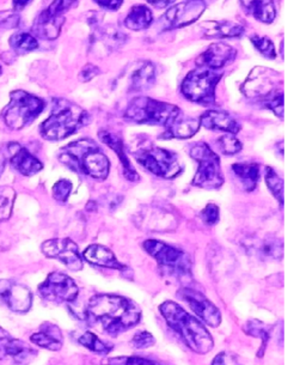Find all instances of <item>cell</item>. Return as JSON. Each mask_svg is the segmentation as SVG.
<instances>
[{"label":"cell","instance_id":"11","mask_svg":"<svg viewBox=\"0 0 306 365\" xmlns=\"http://www.w3.org/2000/svg\"><path fill=\"white\" fill-rule=\"evenodd\" d=\"M242 91L246 96L261 105L269 97L283 91V81L278 72L265 68H255L243 84Z\"/></svg>","mask_w":306,"mask_h":365},{"label":"cell","instance_id":"15","mask_svg":"<svg viewBox=\"0 0 306 365\" xmlns=\"http://www.w3.org/2000/svg\"><path fill=\"white\" fill-rule=\"evenodd\" d=\"M42 252L46 257L56 259L71 271L83 269L82 255L79 253L78 246L70 239L48 240L42 245Z\"/></svg>","mask_w":306,"mask_h":365},{"label":"cell","instance_id":"53","mask_svg":"<svg viewBox=\"0 0 306 365\" xmlns=\"http://www.w3.org/2000/svg\"><path fill=\"white\" fill-rule=\"evenodd\" d=\"M202 1H205V0H202Z\"/></svg>","mask_w":306,"mask_h":365},{"label":"cell","instance_id":"5","mask_svg":"<svg viewBox=\"0 0 306 365\" xmlns=\"http://www.w3.org/2000/svg\"><path fill=\"white\" fill-rule=\"evenodd\" d=\"M182 114L181 109L149 97H135L125 112V119L140 125L168 127Z\"/></svg>","mask_w":306,"mask_h":365},{"label":"cell","instance_id":"35","mask_svg":"<svg viewBox=\"0 0 306 365\" xmlns=\"http://www.w3.org/2000/svg\"><path fill=\"white\" fill-rule=\"evenodd\" d=\"M78 343L98 354H108L112 350V344L102 341L93 331H85L83 336H79Z\"/></svg>","mask_w":306,"mask_h":365},{"label":"cell","instance_id":"1","mask_svg":"<svg viewBox=\"0 0 306 365\" xmlns=\"http://www.w3.org/2000/svg\"><path fill=\"white\" fill-rule=\"evenodd\" d=\"M85 319L90 326L101 328L109 336H116L138 324L142 310L130 298L117 294H96L86 304Z\"/></svg>","mask_w":306,"mask_h":365},{"label":"cell","instance_id":"20","mask_svg":"<svg viewBox=\"0 0 306 365\" xmlns=\"http://www.w3.org/2000/svg\"><path fill=\"white\" fill-rule=\"evenodd\" d=\"M237 52L226 43H213L196 59L199 68L219 70L235 60Z\"/></svg>","mask_w":306,"mask_h":365},{"label":"cell","instance_id":"36","mask_svg":"<svg viewBox=\"0 0 306 365\" xmlns=\"http://www.w3.org/2000/svg\"><path fill=\"white\" fill-rule=\"evenodd\" d=\"M16 192L8 186H0V222L8 220L11 217L15 204Z\"/></svg>","mask_w":306,"mask_h":365},{"label":"cell","instance_id":"9","mask_svg":"<svg viewBox=\"0 0 306 365\" xmlns=\"http://www.w3.org/2000/svg\"><path fill=\"white\" fill-rule=\"evenodd\" d=\"M133 155L135 160L153 175L175 179L182 173L179 157L169 150L156 145H142L133 151Z\"/></svg>","mask_w":306,"mask_h":365},{"label":"cell","instance_id":"47","mask_svg":"<svg viewBox=\"0 0 306 365\" xmlns=\"http://www.w3.org/2000/svg\"><path fill=\"white\" fill-rule=\"evenodd\" d=\"M97 75H100V68L89 63V65H86L85 68H83L79 77H80L82 82H89Z\"/></svg>","mask_w":306,"mask_h":365},{"label":"cell","instance_id":"26","mask_svg":"<svg viewBox=\"0 0 306 365\" xmlns=\"http://www.w3.org/2000/svg\"><path fill=\"white\" fill-rule=\"evenodd\" d=\"M98 137H100L102 142L105 143V145H108L110 149L114 150L117 153L120 162H121L122 168H124L125 178L132 181V182L139 181L138 173L133 168V165H132L131 162L128 160V157L126 156L124 142L121 140V138H119L117 135H114L112 132H108V130H101L98 133Z\"/></svg>","mask_w":306,"mask_h":365},{"label":"cell","instance_id":"28","mask_svg":"<svg viewBox=\"0 0 306 365\" xmlns=\"http://www.w3.org/2000/svg\"><path fill=\"white\" fill-rule=\"evenodd\" d=\"M200 121L194 118L182 116L167 127V130L162 135V139H188L198 133L200 130Z\"/></svg>","mask_w":306,"mask_h":365},{"label":"cell","instance_id":"38","mask_svg":"<svg viewBox=\"0 0 306 365\" xmlns=\"http://www.w3.org/2000/svg\"><path fill=\"white\" fill-rule=\"evenodd\" d=\"M218 148L223 155L233 156L242 151L243 145L242 143L236 138L235 135L228 133V135H221V138L218 139Z\"/></svg>","mask_w":306,"mask_h":365},{"label":"cell","instance_id":"12","mask_svg":"<svg viewBox=\"0 0 306 365\" xmlns=\"http://www.w3.org/2000/svg\"><path fill=\"white\" fill-rule=\"evenodd\" d=\"M38 294L49 302L71 303L78 297L79 289L71 277L65 273L53 272L38 287Z\"/></svg>","mask_w":306,"mask_h":365},{"label":"cell","instance_id":"8","mask_svg":"<svg viewBox=\"0 0 306 365\" xmlns=\"http://www.w3.org/2000/svg\"><path fill=\"white\" fill-rule=\"evenodd\" d=\"M191 157L198 162V170L191 185L204 190H218L224 183L221 158L209 144L196 143L191 148Z\"/></svg>","mask_w":306,"mask_h":365},{"label":"cell","instance_id":"45","mask_svg":"<svg viewBox=\"0 0 306 365\" xmlns=\"http://www.w3.org/2000/svg\"><path fill=\"white\" fill-rule=\"evenodd\" d=\"M201 218L207 225H214L219 220V207L216 204H209L202 210Z\"/></svg>","mask_w":306,"mask_h":365},{"label":"cell","instance_id":"18","mask_svg":"<svg viewBox=\"0 0 306 365\" xmlns=\"http://www.w3.org/2000/svg\"><path fill=\"white\" fill-rule=\"evenodd\" d=\"M0 298L15 313H26L33 304L31 291L11 279H0Z\"/></svg>","mask_w":306,"mask_h":365},{"label":"cell","instance_id":"16","mask_svg":"<svg viewBox=\"0 0 306 365\" xmlns=\"http://www.w3.org/2000/svg\"><path fill=\"white\" fill-rule=\"evenodd\" d=\"M137 224L139 227L149 232H168L177 227V220L170 210L157 206H145L142 212L138 213Z\"/></svg>","mask_w":306,"mask_h":365},{"label":"cell","instance_id":"21","mask_svg":"<svg viewBox=\"0 0 306 365\" xmlns=\"http://www.w3.org/2000/svg\"><path fill=\"white\" fill-rule=\"evenodd\" d=\"M8 151L14 168L23 175H35L43 169V164L19 143H10Z\"/></svg>","mask_w":306,"mask_h":365},{"label":"cell","instance_id":"40","mask_svg":"<svg viewBox=\"0 0 306 365\" xmlns=\"http://www.w3.org/2000/svg\"><path fill=\"white\" fill-rule=\"evenodd\" d=\"M105 365H163L158 361H151L142 357H115L109 358L103 363Z\"/></svg>","mask_w":306,"mask_h":365},{"label":"cell","instance_id":"32","mask_svg":"<svg viewBox=\"0 0 306 365\" xmlns=\"http://www.w3.org/2000/svg\"><path fill=\"white\" fill-rule=\"evenodd\" d=\"M152 21V11L147 6L135 5L125 19V26L131 30H142L149 28Z\"/></svg>","mask_w":306,"mask_h":365},{"label":"cell","instance_id":"13","mask_svg":"<svg viewBox=\"0 0 306 365\" xmlns=\"http://www.w3.org/2000/svg\"><path fill=\"white\" fill-rule=\"evenodd\" d=\"M206 3L202 0H187L175 5L165 12L161 19L163 30L179 29L196 22L205 11Z\"/></svg>","mask_w":306,"mask_h":365},{"label":"cell","instance_id":"19","mask_svg":"<svg viewBox=\"0 0 306 365\" xmlns=\"http://www.w3.org/2000/svg\"><path fill=\"white\" fill-rule=\"evenodd\" d=\"M36 356V352L22 340L12 338L8 331L0 327V361L12 358L16 363L24 364Z\"/></svg>","mask_w":306,"mask_h":365},{"label":"cell","instance_id":"52","mask_svg":"<svg viewBox=\"0 0 306 365\" xmlns=\"http://www.w3.org/2000/svg\"><path fill=\"white\" fill-rule=\"evenodd\" d=\"M0 75H1V68H0Z\"/></svg>","mask_w":306,"mask_h":365},{"label":"cell","instance_id":"43","mask_svg":"<svg viewBox=\"0 0 306 365\" xmlns=\"http://www.w3.org/2000/svg\"><path fill=\"white\" fill-rule=\"evenodd\" d=\"M154 343H156L154 336H153L151 333H149V331H138V333L133 336V339H132V345H133L135 349H139V350L153 346Z\"/></svg>","mask_w":306,"mask_h":365},{"label":"cell","instance_id":"27","mask_svg":"<svg viewBox=\"0 0 306 365\" xmlns=\"http://www.w3.org/2000/svg\"><path fill=\"white\" fill-rule=\"evenodd\" d=\"M31 343L38 345V347L46 349L49 351H59L63 347V333L60 328L56 324H42L40 331H36L33 336H30Z\"/></svg>","mask_w":306,"mask_h":365},{"label":"cell","instance_id":"31","mask_svg":"<svg viewBox=\"0 0 306 365\" xmlns=\"http://www.w3.org/2000/svg\"><path fill=\"white\" fill-rule=\"evenodd\" d=\"M232 170L247 192H253L256 188L260 180V167L258 163H236L232 165Z\"/></svg>","mask_w":306,"mask_h":365},{"label":"cell","instance_id":"51","mask_svg":"<svg viewBox=\"0 0 306 365\" xmlns=\"http://www.w3.org/2000/svg\"><path fill=\"white\" fill-rule=\"evenodd\" d=\"M5 165H6V158L4 155L0 153V176L3 175V173H4Z\"/></svg>","mask_w":306,"mask_h":365},{"label":"cell","instance_id":"50","mask_svg":"<svg viewBox=\"0 0 306 365\" xmlns=\"http://www.w3.org/2000/svg\"><path fill=\"white\" fill-rule=\"evenodd\" d=\"M30 0H12V3H14V8L15 10H22V9L26 8V5L29 4Z\"/></svg>","mask_w":306,"mask_h":365},{"label":"cell","instance_id":"41","mask_svg":"<svg viewBox=\"0 0 306 365\" xmlns=\"http://www.w3.org/2000/svg\"><path fill=\"white\" fill-rule=\"evenodd\" d=\"M72 192V183L68 180H60L53 186V197L56 202H66Z\"/></svg>","mask_w":306,"mask_h":365},{"label":"cell","instance_id":"37","mask_svg":"<svg viewBox=\"0 0 306 365\" xmlns=\"http://www.w3.org/2000/svg\"><path fill=\"white\" fill-rule=\"evenodd\" d=\"M265 182L279 204L284 206V180L274 172V169L267 168L265 169Z\"/></svg>","mask_w":306,"mask_h":365},{"label":"cell","instance_id":"48","mask_svg":"<svg viewBox=\"0 0 306 365\" xmlns=\"http://www.w3.org/2000/svg\"><path fill=\"white\" fill-rule=\"evenodd\" d=\"M96 4L100 5L101 8L107 9L110 11H116L124 4V0H94Z\"/></svg>","mask_w":306,"mask_h":365},{"label":"cell","instance_id":"14","mask_svg":"<svg viewBox=\"0 0 306 365\" xmlns=\"http://www.w3.org/2000/svg\"><path fill=\"white\" fill-rule=\"evenodd\" d=\"M179 297L187 303L195 315L206 324L211 327H218L221 324V310L201 292L191 287H183L179 291Z\"/></svg>","mask_w":306,"mask_h":365},{"label":"cell","instance_id":"4","mask_svg":"<svg viewBox=\"0 0 306 365\" xmlns=\"http://www.w3.org/2000/svg\"><path fill=\"white\" fill-rule=\"evenodd\" d=\"M89 114L73 102L58 98L53 102V109L48 119L42 123L40 132L43 138L51 142H59L75 133L88 123Z\"/></svg>","mask_w":306,"mask_h":365},{"label":"cell","instance_id":"33","mask_svg":"<svg viewBox=\"0 0 306 365\" xmlns=\"http://www.w3.org/2000/svg\"><path fill=\"white\" fill-rule=\"evenodd\" d=\"M244 331L249 336L260 338L262 340L261 350H260V354H258V357H262L265 354V345L268 343L269 336L272 333V326L263 324L261 321L250 320L248 321L247 324L244 326Z\"/></svg>","mask_w":306,"mask_h":365},{"label":"cell","instance_id":"46","mask_svg":"<svg viewBox=\"0 0 306 365\" xmlns=\"http://www.w3.org/2000/svg\"><path fill=\"white\" fill-rule=\"evenodd\" d=\"M212 365H238V359L231 352H221L213 359Z\"/></svg>","mask_w":306,"mask_h":365},{"label":"cell","instance_id":"3","mask_svg":"<svg viewBox=\"0 0 306 365\" xmlns=\"http://www.w3.org/2000/svg\"><path fill=\"white\" fill-rule=\"evenodd\" d=\"M58 157L61 163L78 174L96 180H105L108 176V157L91 139H80L64 146L60 149Z\"/></svg>","mask_w":306,"mask_h":365},{"label":"cell","instance_id":"6","mask_svg":"<svg viewBox=\"0 0 306 365\" xmlns=\"http://www.w3.org/2000/svg\"><path fill=\"white\" fill-rule=\"evenodd\" d=\"M144 250L156 259L158 266L164 276L174 279L183 280L191 277V257L183 250L157 240H147L142 245Z\"/></svg>","mask_w":306,"mask_h":365},{"label":"cell","instance_id":"23","mask_svg":"<svg viewBox=\"0 0 306 365\" xmlns=\"http://www.w3.org/2000/svg\"><path fill=\"white\" fill-rule=\"evenodd\" d=\"M64 22V16L53 15L45 10L35 19L33 33L42 40H56L60 35Z\"/></svg>","mask_w":306,"mask_h":365},{"label":"cell","instance_id":"7","mask_svg":"<svg viewBox=\"0 0 306 365\" xmlns=\"http://www.w3.org/2000/svg\"><path fill=\"white\" fill-rule=\"evenodd\" d=\"M43 109V100L23 90H16L10 93V103L5 107L1 116L9 128L22 130L33 123Z\"/></svg>","mask_w":306,"mask_h":365},{"label":"cell","instance_id":"34","mask_svg":"<svg viewBox=\"0 0 306 365\" xmlns=\"http://www.w3.org/2000/svg\"><path fill=\"white\" fill-rule=\"evenodd\" d=\"M9 43L11 48L19 54H26V53L33 52L38 47V42L35 36L28 34V33H17L12 35Z\"/></svg>","mask_w":306,"mask_h":365},{"label":"cell","instance_id":"42","mask_svg":"<svg viewBox=\"0 0 306 365\" xmlns=\"http://www.w3.org/2000/svg\"><path fill=\"white\" fill-rule=\"evenodd\" d=\"M19 16L12 11H0V33L19 26Z\"/></svg>","mask_w":306,"mask_h":365},{"label":"cell","instance_id":"44","mask_svg":"<svg viewBox=\"0 0 306 365\" xmlns=\"http://www.w3.org/2000/svg\"><path fill=\"white\" fill-rule=\"evenodd\" d=\"M75 1L77 0H52L46 10L53 15L64 16L65 12L68 11L75 4Z\"/></svg>","mask_w":306,"mask_h":365},{"label":"cell","instance_id":"22","mask_svg":"<svg viewBox=\"0 0 306 365\" xmlns=\"http://www.w3.org/2000/svg\"><path fill=\"white\" fill-rule=\"evenodd\" d=\"M199 121L200 126L207 130H221L230 135H237L242 128L233 116L223 110H207L202 114Z\"/></svg>","mask_w":306,"mask_h":365},{"label":"cell","instance_id":"29","mask_svg":"<svg viewBox=\"0 0 306 365\" xmlns=\"http://www.w3.org/2000/svg\"><path fill=\"white\" fill-rule=\"evenodd\" d=\"M202 30L205 38H233L244 34V28L237 23L228 21H212L202 23Z\"/></svg>","mask_w":306,"mask_h":365},{"label":"cell","instance_id":"10","mask_svg":"<svg viewBox=\"0 0 306 365\" xmlns=\"http://www.w3.org/2000/svg\"><path fill=\"white\" fill-rule=\"evenodd\" d=\"M223 73L218 70L199 68L189 72L183 81L182 93L189 101L209 106L216 100V88L221 82Z\"/></svg>","mask_w":306,"mask_h":365},{"label":"cell","instance_id":"49","mask_svg":"<svg viewBox=\"0 0 306 365\" xmlns=\"http://www.w3.org/2000/svg\"><path fill=\"white\" fill-rule=\"evenodd\" d=\"M149 4L153 5L158 9L168 8L170 5L174 4L176 0H146Z\"/></svg>","mask_w":306,"mask_h":365},{"label":"cell","instance_id":"30","mask_svg":"<svg viewBox=\"0 0 306 365\" xmlns=\"http://www.w3.org/2000/svg\"><path fill=\"white\" fill-rule=\"evenodd\" d=\"M241 5L248 15L262 23H272L277 17V9L273 0H241Z\"/></svg>","mask_w":306,"mask_h":365},{"label":"cell","instance_id":"24","mask_svg":"<svg viewBox=\"0 0 306 365\" xmlns=\"http://www.w3.org/2000/svg\"><path fill=\"white\" fill-rule=\"evenodd\" d=\"M156 78V70L149 61L135 63L128 77V91L139 93L147 90L153 86Z\"/></svg>","mask_w":306,"mask_h":365},{"label":"cell","instance_id":"2","mask_svg":"<svg viewBox=\"0 0 306 365\" xmlns=\"http://www.w3.org/2000/svg\"><path fill=\"white\" fill-rule=\"evenodd\" d=\"M169 327L181 336L183 343L195 354H206L214 346L211 333L201 321L191 317L182 307L172 301H167L159 307Z\"/></svg>","mask_w":306,"mask_h":365},{"label":"cell","instance_id":"39","mask_svg":"<svg viewBox=\"0 0 306 365\" xmlns=\"http://www.w3.org/2000/svg\"><path fill=\"white\" fill-rule=\"evenodd\" d=\"M250 40L255 48L258 49V52L261 53L262 56L268 58V59H275V58H277L275 47H274L273 42L270 41L268 38L254 35V36H251Z\"/></svg>","mask_w":306,"mask_h":365},{"label":"cell","instance_id":"25","mask_svg":"<svg viewBox=\"0 0 306 365\" xmlns=\"http://www.w3.org/2000/svg\"><path fill=\"white\" fill-rule=\"evenodd\" d=\"M83 257L90 264L98 266V267H105V269H119L124 271L126 269L125 264H121L115 254L107 247L101 246V245H91L88 247Z\"/></svg>","mask_w":306,"mask_h":365},{"label":"cell","instance_id":"17","mask_svg":"<svg viewBox=\"0 0 306 365\" xmlns=\"http://www.w3.org/2000/svg\"><path fill=\"white\" fill-rule=\"evenodd\" d=\"M242 246L248 254L256 257L260 260H281L284 257V243L274 236H249L243 240Z\"/></svg>","mask_w":306,"mask_h":365}]
</instances>
